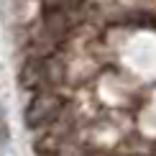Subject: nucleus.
Returning <instances> with one entry per match:
<instances>
[{
	"label": "nucleus",
	"instance_id": "1",
	"mask_svg": "<svg viewBox=\"0 0 156 156\" xmlns=\"http://www.w3.org/2000/svg\"><path fill=\"white\" fill-rule=\"evenodd\" d=\"M64 110V97L56 92H38L31 97L28 108H26V126L28 128H41L49 126L59 118Z\"/></svg>",
	"mask_w": 156,
	"mask_h": 156
},
{
	"label": "nucleus",
	"instance_id": "2",
	"mask_svg": "<svg viewBox=\"0 0 156 156\" xmlns=\"http://www.w3.org/2000/svg\"><path fill=\"white\" fill-rule=\"evenodd\" d=\"M46 82V64L44 62H28L23 67V72H21V87L26 90H34V87H41V84Z\"/></svg>",
	"mask_w": 156,
	"mask_h": 156
}]
</instances>
